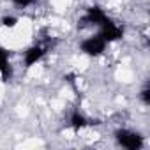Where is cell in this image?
<instances>
[{
  "label": "cell",
  "mask_w": 150,
  "mask_h": 150,
  "mask_svg": "<svg viewBox=\"0 0 150 150\" xmlns=\"http://www.w3.org/2000/svg\"><path fill=\"white\" fill-rule=\"evenodd\" d=\"M115 136H117V141L129 150H139L143 146V138L138 132H131V131L122 129V131H117Z\"/></svg>",
  "instance_id": "obj_1"
},
{
  "label": "cell",
  "mask_w": 150,
  "mask_h": 150,
  "mask_svg": "<svg viewBox=\"0 0 150 150\" xmlns=\"http://www.w3.org/2000/svg\"><path fill=\"white\" fill-rule=\"evenodd\" d=\"M106 48V41L101 37V35H96V37H90V39H85L81 42V51L87 53V55H101Z\"/></svg>",
  "instance_id": "obj_2"
},
{
  "label": "cell",
  "mask_w": 150,
  "mask_h": 150,
  "mask_svg": "<svg viewBox=\"0 0 150 150\" xmlns=\"http://www.w3.org/2000/svg\"><path fill=\"white\" fill-rule=\"evenodd\" d=\"M106 42L110 41H117V39H122L124 35V28L122 27H117L111 20H106L103 25H101V34H99Z\"/></svg>",
  "instance_id": "obj_3"
},
{
  "label": "cell",
  "mask_w": 150,
  "mask_h": 150,
  "mask_svg": "<svg viewBox=\"0 0 150 150\" xmlns=\"http://www.w3.org/2000/svg\"><path fill=\"white\" fill-rule=\"evenodd\" d=\"M108 18H106V14L103 13V9H99V7H90L88 11H87V16L81 20L83 23H94V25H103L104 21H106Z\"/></svg>",
  "instance_id": "obj_4"
},
{
  "label": "cell",
  "mask_w": 150,
  "mask_h": 150,
  "mask_svg": "<svg viewBox=\"0 0 150 150\" xmlns=\"http://www.w3.org/2000/svg\"><path fill=\"white\" fill-rule=\"evenodd\" d=\"M42 55H44V50H42L41 46H32V48L27 51V55H25V64H27V67H30V65H34L35 62H39V60L42 58Z\"/></svg>",
  "instance_id": "obj_5"
},
{
  "label": "cell",
  "mask_w": 150,
  "mask_h": 150,
  "mask_svg": "<svg viewBox=\"0 0 150 150\" xmlns=\"http://www.w3.org/2000/svg\"><path fill=\"white\" fill-rule=\"evenodd\" d=\"M88 122H87V118L83 117V115H80V113H74L72 117H71V125L74 127V129H81V127H85Z\"/></svg>",
  "instance_id": "obj_6"
},
{
  "label": "cell",
  "mask_w": 150,
  "mask_h": 150,
  "mask_svg": "<svg viewBox=\"0 0 150 150\" xmlns=\"http://www.w3.org/2000/svg\"><path fill=\"white\" fill-rule=\"evenodd\" d=\"M0 72H2V81H9L13 78V67H11V64L7 62L2 69H0Z\"/></svg>",
  "instance_id": "obj_7"
},
{
  "label": "cell",
  "mask_w": 150,
  "mask_h": 150,
  "mask_svg": "<svg viewBox=\"0 0 150 150\" xmlns=\"http://www.w3.org/2000/svg\"><path fill=\"white\" fill-rule=\"evenodd\" d=\"M2 23H4V27H9V28H13V27H16L18 20H16L14 16H6V18L2 20Z\"/></svg>",
  "instance_id": "obj_8"
},
{
  "label": "cell",
  "mask_w": 150,
  "mask_h": 150,
  "mask_svg": "<svg viewBox=\"0 0 150 150\" xmlns=\"http://www.w3.org/2000/svg\"><path fill=\"white\" fill-rule=\"evenodd\" d=\"M7 62H9V53L4 48H0V69H2Z\"/></svg>",
  "instance_id": "obj_9"
},
{
  "label": "cell",
  "mask_w": 150,
  "mask_h": 150,
  "mask_svg": "<svg viewBox=\"0 0 150 150\" xmlns=\"http://www.w3.org/2000/svg\"><path fill=\"white\" fill-rule=\"evenodd\" d=\"M141 101H143L145 104H150V88H148V87H145V88L141 90Z\"/></svg>",
  "instance_id": "obj_10"
},
{
  "label": "cell",
  "mask_w": 150,
  "mask_h": 150,
  "mask_svg": "<svg viewBox=\"0 0 150 150\" xmlns=\"http://www.w3.org/2000/svg\"><path fill=\"white\" fill-rule=\"evenodd\" d=\"M13 2L18 6V7H27V6H30L34 0H13Z\"/></svg>",
  "instance_id": "obj_11"
}]
</instances>
